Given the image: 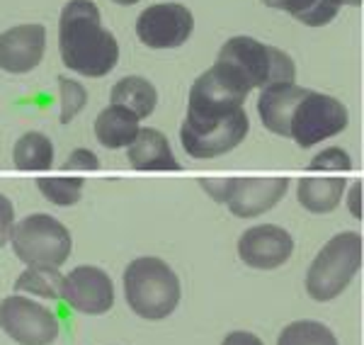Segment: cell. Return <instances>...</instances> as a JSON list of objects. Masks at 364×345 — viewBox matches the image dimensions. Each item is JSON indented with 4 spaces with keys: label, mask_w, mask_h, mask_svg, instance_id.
I'll return each instance as SVG.
<instances>
[{
    "label": "cell",
    "mask_w": 364,
    "mask_h": 345,
    "mask_svg": "<svg viewBox=\"0 0 364 345\" xmlns=\"http://www.w3.org/2000/svg\"><path fill=\"white\" fill-rule=\"evenodd\" d=\"M58 49L66 68L87 78H102L119 61V44L102 27L97 5L90 0H70L61 10Z\"/></svg>",
    "instance_id": "1"
},
{
    "label": "cell",
    "mask_w": 364,
    "mask_h": 345,
    "mask_svg": "<svg viewBox=\"0 0 364 345\" xmlns=\"http://www.w3.org/2000/svg\"><path fill=\"white\" fill-rule=\"evenodd\" d=\"M216 63L228 68L248 90L277 83H294L296 66L282 49L267 46L252 37H233L221 46Z\"/></svg>",
    "instance_id": "2"
},
{
    "label": "cell",
    "mask_w": 364,
    "mask_h": 345,
    "mask_svg": "<svg viewBox=\"0 0 364 345\" xmlns=\"http://www.w3.org/2000/svg\"><path fill=\"white\" fill-rule=\"evenodd\" d=\"M127 302L141 319H168L180 304V280L161 258H136L124 272Z\"/></svg>",
    "instance_id": "3"
},
{
    "label": "cell",
    "mask_w": 364,
    "mask_h": 345,
    "mask_svg": "<svg viewBox=\"0 0 364 345\" xmlns=\"http://www.w3.org/2000/svg\"><path fill=\"white\" fill-rule=\"evenodd\" d=\"M362 265V236L343 231L318 250L306 272V292L316 302H331L343 294Z\"/></svg>",
    "instance_id": "4"
},
{
    "label": "cell",
    "mask_w": 364,
    "mask_h": 345,
    "mask_svg": "<svg viewBox=\"0 0 364 345\" xmlns=\"http://www.w3.org/2000/svg\"><path fill=\"white\" fill-rule=\"evenodd\" d=\"M10 243L25 265L61 267L70 255V233L49 214H29L10 229Z\"/></svg>",
    "instance_id": "5"
},
{
    "label": "cell",
    "mask_w": 364,
    "mask_h": 345,
    "mask_svg": "<svg viewBox=\"0 0 364 345\" xmlns=\"http://www.w3.org/2000/svg\"><path fill=\"white\" fill-rule=\"evenodd\" d=\"M248 87L221 63H214L195 80L187 102V124H209L243 110Z\"/></svg>",
    "instance_id": "6"
},
{
    "label": "cell",
    "mask_w": 364,
    "mask_h": 345,
    "mask_svg": "<svg viewBox=\"0 0 364 345\" xmlns=\"http://www.w3.org/2000/svg\"><path fill=\"white\" fill-rule=\"evenodd\" d=\"M348 107L340 100L309 90L291 112L289 137L301 149H311V146L326 142L328 137L343 132L348 127Z\"/></svg>",
    "instance_id": "7"
},
{
    "label": "cell",
    "mask_w": 364,
    "mask_h": 345,
    "mask_svg": "<svg viewBox=\"0 0 364 345\" xmlns=\"http://www.w3.org/2000/svg\"><path fill=\"white\" fill-rule=\"evenodd\" d=\"M0 329L20 345H51L58 338V319L42 304L13 294L0 302Z\"/></svg>",
    "instance_id": "8"
},
{
    "label": "cell",
    "mask_w": 364,
    "mask_h": 345,
    "mask_svg": "<svg viewBox=\"0 0 364 345\" xmlns=\"http://www.w3.org/2000/svg\"><path fill=\"white\" fill-rule=\"evenodd\" d=\"M248 115L243 110L209 124H182L180 142L192 159H216L243 142L248 134Z\"/></svg>",
    "instance_id": "9"
},
{
    "label": "cell",
    "mask_w": 364,
    "mask_h": 345,
    "mask_svg": "<svg viewBox=\"0 0 364 345\" xmlns=\"http://www.w3.org/2000/svg\"><path fill=\"white\" fill-rule=\"evenodd\" d=\"M195 17L185 5L161 3L151 5L136 20L139 39L151 49H175L192 37Z\"/></svg>",
    "instance_id": "10"
},
{
    "label": "cell",
    "mask_w": 364,
    "mask_h": 345,
    "mask_svg": "<svg viewBox=\"0 0 364 345\" xmlns=\"http://www.w3.org/2000/svg\"><path fill=\"white\" fill-rule=\"evenodd\" d=\"M61 299L73 312L100 317L114 307V285L109 275L95 265H80L63 277Z\"/></svg>",
    "instance_id": "11"
},
{
    "label": "cell",
    "mask_w": 364,
    "mask_h": 345,
    "mask_svg": "<svg viewBox=\"0 0 364 345\" xmlns=\"http://www.w3.org/2000/svg\"><path fill=\"white\" fill-rule=\"evenodd\" d=\"M294 253L289 231L274 224H260L243 231L238 241V255L252 270H277Z\"/></svg>",
    "instance_id": "12"
},
{
    "label": "cell",
    "mask_w": 364,
    "mask_h": 345,
    "mask_svg": "<svg viewBox=\"0 0 364 345\" xmlns=\"http://www.w3.org/2000/svg\"><path fill=\"white\" fill-rule=\"evenodd\" d=\"M284 178H236L228 183L226 204L238 219H250L269 212L287 192Z\"/></svg>",
    "instance_id": "13"
},
{
    "label": "cell",
    "mask_w": 364,
    "mask_h": 345,
    "mask_svg": "<svg viewBox=\"0 0 364 345\" xmlns=\"http://www.w3.org/2000/svg\"><path fill=\"white\" fill-rule=\"evenodd\" d=\"M46 49L42 25H17L0 34V68L8 73H29L39 66Z\"/></svg>",
    "instance_id": "14"
},
{
    "label": "cell",
    "mask_w": 364,
    "mask_h": 345,
    "mask_svg": "<svg viewBox=\"0 0 364 345\" xmlns=\"http://www.w3.org/2000/svg\"><path fill=\"white\" fill-rule=\"evenodd\" d=\"M306 92V87H299L296 83H277L262 87L260 100H257V112H260L262 124L277 137H289L291 112Z\"/></svg>",
    "instance_id": "15"
},
{
    "label": "cell",
    "mask_w": 364,
    "mask_h": 345,
    "mask_svg": "<svg viewBox=\"0 0 364 345\" xmlns=\"http://www.w3.org/2000/svg\"><path fill=\"white\" fill-rule=\"evenodd\" d=\"M129 149V163L136 171H178L180 163L175 161L166 134L154 127H139V134Z\"/></svg>",
    "instance_id": "16"
},
{
    "label": "cell",
    "mask_w": 364,
    "mask_h": 345,
    "mask_svg": "<svg viewBox=\"0 0 364 345\" xmlns=\"http://www.w3.org/2000/svg\"><path fill=\"white\" fill-rule=\"evenodd\" d=\"M139 134V120L119 105H109L95 120V137L107 149L129 146Z\"/></svg>",
    "instance_id": "17"
},
{
    "label": "cell",
    "mask_w": 364,
    "mask_h": 345,
    "mask_svg": "<svg viewBox=\"0 0 364 345\" xmlns=\"http://www.w3.org/2000/svg\"><path fill=\"white\" fill-rule=\"evenodd\" d=\"M109 100H112V105H119V107L129 110L136 120H146L156 110L158 92L154 83H149L141 75H127V78H122L112 87Z\"/></svg>",
    "instance_id": "18"
},
{
    "label": "cell",
    "mask_w": 364,
    "mask_h": 345,
    "mask_svg": "<svg viewBox=\"0 0 364 345\" xmlns=\"http://www.w3.org/2000/svg\"><path fill=\"white\" fill-rule=\"evenodd\" d=\"M343 178H304L299 180V202L314 214H331L343 200Z\"/></svg>",
    "instance_id": "19"
},
{
    "label": "cell",
    "mask_w": 364,
    "mask_h": 345,
    "mask_svg": "<svg viewBox=\"0 0 364 345\" xmlns=\"http://www.w3.org/2000/svg\"><path fill=\"white\" fill-rule=\"evenodd\" d=\"M13 163L20 171H49L54 166V144L39 132H29L17 139Z\"/></svg>",
    "instance_id": "20"
},
{
    "label": "cell",
    "mask_w": 364,
    "mask_h": 345,
    "mask_svg": "<svg viewBox=\"0 0 364 345\" xmlns=\"http://www.w3.org/2000/svg\"><path fill=\"white\" fill-rule=\"evenodd\" d=\"M267 8L284 10L309 27H323L338 17L340 0H262Z\"/></svg>",
    "instance_id": "21"
},
{
    "label": "cell",
    "mask_w": 364,
    "mask_h": 345,
    "mask_svg": "<svg viewBox=\"0 0 364 345\" xmlns=\"http://www.w3.org/2000/svg\"><path fill=\"white\" fill-rule=\"evenodd\" d=\"M61 285L63 275L58 267H44V265H27V270L15 280L17 292H29L42 299H61Z\"/></svg>",
    "instance_id": "22"
},
{
    "label": "cell",
    "mask_w": 364,
    "mask_h": 345,
    "mask_svg": "<svg viewBox=\"0 0 364 345\" xmlns=\"http://www.w3.org/2000/svg\"><path fill=\"white\" fill-rule=\"evenodd\" d=\"M277 345H338V338L321 321H294L279 333Z\"/></svg>",
    "instance_id": "23"
},
{
    "label": "cell",
    "mask_w": 364,
    "mask_h": 345,
    "mask_svg": "<svg viewBox=\"0 0 364 345\" xmlns=\"http://www.w3.org/2000/svg\"><path fill=\"white\" fill-rule=\"evenodd\" d=\"M83 178H39L37 187L49 202L58 207H70L83 195Z\"/></svg>",
    "instance_id": "24"
},
{
    "label": "cell",
    "mask_w": 364,
    "mask_h": 345,
    "mask_svg": "<svg viewBox=\"0 0 364 345\" xmlns=\"http://www.w3.org/2000/svg\"><path fill=\"white\" fill-rule=\"evenodd\" d=\"M58 87H61V122L68 124L85 107L87 92L78 80H70V78H58Z\"/></svg>",
    "instance_id": "25"
},
{
    "label": "cell",
    "mask_w": 364,
    "mask_h": 345,
    "mask_svg": "<svg viewBox=\"0 0 364 345\" xmlns=\"http://www.w3.org/2000/svg\"><path fill=\"white\" fill-rule=\"evenodd\" d=\"M352 166V161H350V156L345 154L343 149H328V151H323V154L316 156L314 161H311V168L314 171H321V168H336V171H348V168Z\"/></svg>",
    "instance_id": "26"
},
{
    "label": "cell",
    "mask_w": 364,
    "mask_h": 345,
    "mask_svg": "<svg viewBox=\"0 0 364 345\" xmlns=\"http://www.w3.org/2000/svg\"><path fill=\"white\" fill-rule=\"evenodd\" d=\"M100 166V161H97V156L92 154V151H87V149H75L73 154L68 156V161L63 163V168L66 171H95V168Z\"/></svg>",
    "instance_id": "27"
},
{
    "label": "cell",
    "mask_w": 364,
    "mask_h": 345,
    "mask_svg": "<svg viewBox=\"0 0 364 345\" xmlns=\"http://www.w3.org/2000/svg\"><path fill=\"white\" fill-rule=\"evenodd\" d=\"M13 224H15L13 202H10L5 195H0V248L10 241V229H13Z\"/></svg>",
    "instance_id": "28"
},
{
    "label": "cell",
    "mask_w": 364,
    "mask_h": 345,
    "mask_svg": "<svg viewBox=\"0 0 364 345\" xmlns=\"http://www.w3.org/2000/svg\"><path fill=\"white\" fill-rule=\"evenodd\" d=\"M228 183L231 180H202V187L207 190V195L216 202H226L228 197Z\"/></svg>",
    "instance_id": "29"
},
{
    "label": "cell",
    "mask_w": 364,
    "mask_h": 345,
    "mask_svg": "<svg viewBox=\"0 0 364 345\" xmlns=\"http://www.w3.org/2000/svg\"><path fill=\"white\" fill-rule=\"evenodd\" d=\"M221 345H265V343H262L255 333L233 331V333H228V336L224 338V343H221Z\"/></svg>",
    "instance_id": "30"
},
{
    "label": "cell",
    "mask_w": 364,
    "mask_h": 345,
    "mask_svg": "<svg viewBox=\"0 0 364 345\" xmlns=\"http://www.w3.org/2000/svg\"><path fill=\"white\" fill-rule=\"evenodd\" d=\"M360 200H362V183H355V185H352V192H350V212H352L355 219H360V216H362Z\"/></svg>",
    "instance_id": "31"
},
{
    "label": "cell",
    "mask_w": 364,
    "mask_h": 345,
    "mask_svg": "<svg viewBox=\"0 0 364 345\" xmlns=\"http://www.w3.org/2000/svg\"><path fill=\"white\" fill-rule=\"evenodd\" d=\"M340 5H362V0H340Z\"/></svg>",
    "instance_id": "32"
},
{
    "label": "cell",
    "mask_w": 364,
    "mask_h": 345,
    "mask_svg": "<svg viewBox=\"0 0 364 345\" xmlns=\"http://www.w3.org/2000/svg\"><path fill=\"white\" fill-rule=\"evenodd\" d=\"M114 3H119V5H134V3H139V0H114Z\"/></svg>",
    "instance_id": "33"
}]
</instances>
